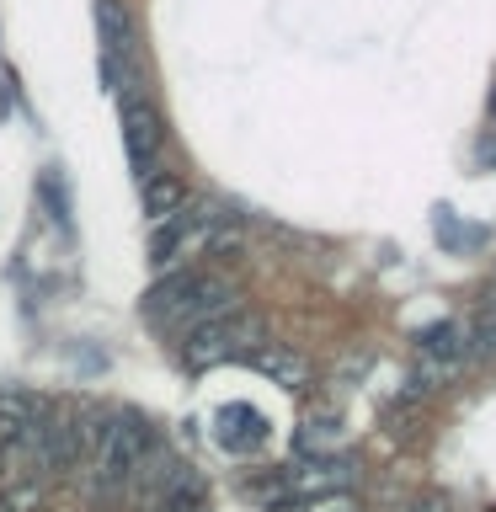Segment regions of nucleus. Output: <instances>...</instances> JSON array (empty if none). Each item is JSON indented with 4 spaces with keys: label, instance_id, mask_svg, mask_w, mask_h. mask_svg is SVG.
Segmentation results:
<instances>
[{
    "label": "nucleus",
    "instance_id": "nucleus-12",
    "mask_svg": "<svg viewBox=\"0 0 496 512\" xmlns=\"http://www.w3.org/2000/svg\"><path fill=\"white\" fill-rule=\"evenodd\" d=\"M272 512H358V502H352V491H331V496H310V502H283Z\"/></svg>",
    "mask_w": 496,
    "mask_h": 512
},
{
    "label": "nucleus",
    "instance_id": "nucleus-3",
    "mask_svg": "<svg viewBox=\"0 0 496 512\" xmlns=\"http://www.w3.org/2000/svg\"><path fill=\"white\" fill-rule=\"evenodd\" d=\"M251 347H262V320L246 315V310H230V315H214V320H203V326L187 331L182 363L187 368H214V363L246 358Z\"/></svg>",
    "mask_w": 496,
    "mask_h": 512
},
{
    "label": "nucleus",
    "instance_id": "nucleus-1",
    "mask_svg": "<svg viewBox=\"0 0 496 512\" xmlns=\"http://www.w3.org/2000/svg\"><path fill=\"white\" fill-rule=\"evenodd\" d=\"M230 310H235L230 283L208 278L198 267H176L144 294V315L160 320V326H182V331L203 326V320H214V315H230Z\"/></svg>",
    "mask_w": 496,
    "mask_h": 512
},
{
    "label": "nucleus",
    "instance_id": "nucleus-7",
    "mask_svg": "<svg viewBox=\"0 0 496 512\" xmlns=\"http://www.w3.org/2000/svg\"><path fill=\"white\" fill-rule=\"evenodd\" d=\"M246 363L256 368V374H267L272 384H283V390H304V384H310V363H304L299 352L278 347V342L251 347V352H246Z\"/></svg>",
    "mask_w": 496,
    "mask_h": 512
},
{
    "label": "nucleus",
    "instance_id": "nucleus-8",
    "mask_svg": "<svg viewBox=\"0 0 496 512\" xmlns=\"http://www.w3.org/2000/svg\"><path fill=\"white\" fill-rule=\"evenodd\" d=\"M416 347H422V363L438 368V374H448L454 363H464V331L454 326V320H438V326H427L422 336H416Z\"/></svg>",
    "mask_w": 496,
    "mask_h": 512
},
{
    "label": "nucleus",
    "instance_id": "nucleus-9",
    "mask_svg": "<svg viewBox=\"0 0 496 512\" xmlns=\"http://www.w3.org/2000/svg\"><path fill=\"white\" fill-rule=\"evenodd\" d=\"M219 443L235 448V454H240V448H256V443H262V416H256L251 406H230L219 416Z\"/></svg>",
    "mask_w": 496,
    "mask_h": 512
},
{
    "label": "nucleus",
    "instance_id": "nucleus-10",
    "mask_svg": "<svg viewBox=\"0 0 496 512\" xmlns=\"http://www.w3.org/2000/svg\"><path fill=\"white\" fill-rule=\"evenodd\" d=\"M496 358V310H480L475 326L464 331V363H491Z\"/></svg>",
    "mask_w": 496,
    "mask_h": 512
},
{
    "label": "nucleus",
    "instance_id": "nucleus-2",
    "mask_svg": "<svg viewBox=\"0 0 496 512\" xmlns=\"http://www.w3.org/2000/svg\"><path fill=\"white\" fill-rule=\"evenodd\" d=\"M155 454V427L150 416L139 411H118L112 422L102 427L96 438V454H91V475H96V491H123L144 475V464Z\"/></svg>",
    "mask_w": 496,
    "mask_h": 512
},
{
    "label": "nucleus",
    "instance_id": "nucleus-4",
    "mask_svg": "<svg viewBox=\"0 0 496 512\" xmlns=\"http://www.w3.org/2000/svg\"><path fill=\"white\" fill-rule=\"evenodd\" d=\"M96 32H102V80L107 91H123L128 59H134V22L118 0H96Z\"/></svg>",
    "mask_w": 496,
    "mask_h": 512
},
{
    "label": "nucleus",
    "instance_id": "nucleus-6",
    "mask_svg": "<svg viewBox=\"0 0 496 512\" xmlns=\"http://www.w3.org/2000/svg\"><path fill=\"white\" fill-rule=\"evenodd\" d=\"M139 203H144V219L160 224V219H171L187 208V182L176 171H144L139 176Z\"/></svg>",
    "mask_w": 496,
    "mask_h": 512
},
{
    "label": "nucleus",
    "instance_id": "nucleus-11",
    "mask_svg": "<svg viewBox=\"0 0 496 512\" xmlns=\"http://www.w3.org/2000/svg\"><path fill=\"white\" fill-rule=\"evenodd\" d=\"M43 496H48V491H43V480L22 475L6 496H0V512H38V507H43Z\"/></svg>",
    "mask_w": 496,
    "mask_h": 512
},
{
    "label": "nucleus",
    "instance_id": "nucleus-5",
    "mask_svg": "<svg viewBox=\"0 0 496 512\" xmlns=\"http://www.w3.org/2000/svg\"><path fill=\"white\" fill-rule=\"evenodd\" d=\"M123 144H128V160L134 171H155V155H160V112L144 102V96H128L123 91Z\"/></svg>",
    "mask_w": 496,
    "mask_h": 512
}]
</instances>
